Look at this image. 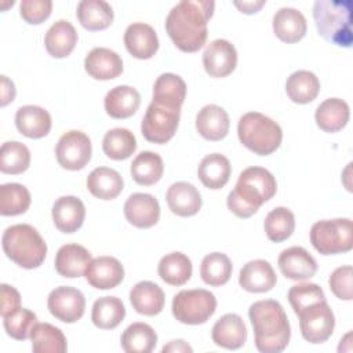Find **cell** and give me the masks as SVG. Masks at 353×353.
Wrapping results in <instances>:
<instances>
[{
    "label": "cell",
    "mask_w": 353,
    "mask_h": 353,
    "mask_svg": "<svg viewBox=\"0 0 353 353\" xmlns=\"http://www.w3.org/2000/svg\"><path fill=\"white\" fill-rule=\"evenodd\" d=\"M266 0H254V1H233V4L244 14H255L262 6H265Z\"/></svg>",
    "instance_id": "f5cc1de1"
},
{
    "label": "cell",
    "mask_w": 353,
    "mask_h": 353,
    "mask_svg": "<svg viewBox=\"0 0 353 353\" xmlns=\"http://www.w3.org/2000/svg\"><path fill=\"white\" fill-rule=\"evenodd\" d=\"M299 328L305 341L310 343H323L334 332L335 316L327 301L316 302L298 314Z\"/></svg>",
    "instance_id": "30bf717a"
},
{
    "label": "cell",
    "mask_w": 353,
    "mask_h": 353,
    "mask_svg": "<svg viewBox=\"0 0 353 353\" xmlns=\"http://www.w3.org/2000/svg\"><path fill=\"white\" fill-rule=\"evenodd\" d=\"M76 15L80 25L91 32L106 29L114 18L113 8L103 0H81L77 4Z\"/></svg>",
    "instance_id": "1f68e13d"
},
{
    "label": "cell",
    "mask_w": 353,
    "mask_h": 353,
    "mask_svg": "<svg viewBox=\"0 0 353 353\" xmlns=\"http://www.w3.org/2000/svg\"><path fill=\"white\" fill-rule=\"evenodd\" d=\"M77 32L74 26L66 21L59 19L50 26L44 37L47 52L54 58L68 57L76 47Z\"/></svg>",
    "instance_id": "f546056e"
},
{
    "label": "cell",
    "mask_w": 353,
    "mask_h": 353,
    "mask_svg": "<svg viewBox=\"0 0 353 353\" xmlns=\"http://www.w3.org/2000/svg\"><path fill=\"white\" fill-rule=\"evenodd\" d=\"M141 105V94L131 85H116L108 91L103 106L113 119L131 117Z\"/></svg>",
    "instance_id": "4316f807"
},
{
    "label": "cell",
    "mask_w": 353,
    "mask_h": 353,
    "mask_svg": "<svg viewBox=\"0 0 353 353\" xmlns=\"http://www.w3.org/2000/svg\"><path fill=\"white\" fill-rule=\"evenodd\" d=\"M179 117V108H170L152 101L142 119L141 132L152 143H165L175 135Z\"/></svg>",
    "instance_id": "9c48e42d"
},
{
    "label": "cell",
    "mask_w": 353,
    "mask_h": 353,
    "mask_svg": "<svg viewBox=\"0 0 353 353\" xmlns=\"http://www.w3.org/2000/svg\"><path fill=\"white\" fill-rule=\"evenodd\" d=\"M306 29L305 15L294 7H281L273 15V32L284 43L299 41L306 34Z\"/></svg>",
    "instance_id": "d4e9b609"
},
{
    "label": "cell",
    "mask_w": 353,
    "mask_h": 353,
    "mask_svg": "<svg viewBox=\"0 0 353 353\" xmlns=\"http://www.w3.org/2000/svg\"><path fill=\"white\" fill-rule=\"evenodd\" d=\"M161 352H163V353H165V352H172V353H175V352H176V353L189 352V353H192L193 349H192V346H190L188 342H185L183 339H174V341L168 342L167 345H164L163 349H161Z\"/></svg>",
    "instance_id": "db71d44e"
},
{
    "label": "cell",
    "mask_w": 353,
    "mask_h": 353,
    "mask_svg": "<svg viewBox=\"0 0 353 353\" xmlns=\"http://www.w3.org/2000/svg\"><path fill=\"white\" fill-rule=\"evenodd\" d=\"M124 216L135 228H152L160 219V204L149 193H132L124 203Z\"/></svg>",
    "instance_id": "5bb4252c"
},
{
    "label": "cell",
    "mask_w": 353,
    "mask_h": 353,
    "mask_svg": "<svg viewBox=\"0 0 353 353\" xmlns=\"http://www.w3.org/2000/svg\"><path fill=\"white\" fill-rule=\"evenodd\" d=\"M216 298L204 288L182 290L172 298V316L182 324L199 325L215 313Z\"/></svg>",
    "instance_id": "ba28073f"
},
{
    "label": "cell",
    "mask_w": 353,
    "mask_h": 353,
    "mask_svg": "<svg viewBox=\"0 0 353 353\" xmlns=\"http://www.w3.org/2000/svg\"><path fill=\"white\" fill-rule=\"evenodd\" d=\"M165 200L168 208L178 216L196 215L200 211L203 203L197 188L185 181L172 183L165 193Z\"/></svg>",
    "instance_id": "7402d4cb"
},
{
    "label": "cell",
    "mask_w": 353,
    "mask_h": 353,
    "mask_svg": "<svg viewBox=\"0 0 353 353\" xmlns=\"http://www.w3.org/2000/svg\"><path fill=\"white\" fill-rule=\"evenodd\" d=\"M30 165V152L26 145L18 141H7L0 148V171L18 175Z\"/></svg>",
    "instance_id": "ee69618b"
},
{
    "label": "cell",
    "mask_w": 353,
    "mask_h": 353,
    "mask_svg": "<svg viewBox=\"0 0 353 353\" xmlns=\"http://www.w3.org/2000/svg\"><path fill=\"white\" fill-rule=\"evenodd\" d=\"M193 266L188 255L182 252H170L164 255L157 266V273L163 281L170 285H183L192 276Z\"/></svg>",
    "instance_id": "74e56055"
},
{
    "label": "cell",
    "mask_w": 353,
    "mask_h": 353,
    "mask_svg": "<svg viewBox=\"0 0 353 353\" xmlns=\"http://www.w3.org/2000/svg\"><path fill=\"white\" fill-rule=\"evenodd\" d=\"M85 72L97 80H112L121 74V57L106 47H94L84 59Z\"/></svg>",
    "instance_id": "d6986e66"
},
{
    "label": "cell",
    "mask_w": 353,
    "mask_h": 353,
    "mask_svg": "<svg viewBox=\"0 0 353 353\" xmlns=\"http://www.w3.org/2000/svg\"><path fill=\"white\" fill-rule=\"evenodd\" d=\"M92 146L87 134L79 130L65 132L55 146V156L58 164L70 171L84 168L91 160Z\"/></svg>",
    "instance_id": "8fae6325"
},
{
    "label": "cell",
    "mask_w": 353,
    "mask_h": 353,
    "mask_svg": "<svg viewBox=\"0 0 353 353\" xmlns=\"http://www.w3.org/2000/svg\"><path fill=\"white\" fill-rule=\"evenodd\" d=\"M285 92L295 103H309L314 101L320 92V80L310 70H296L288 76Z\"/></svg>",
    "instance_id": "e575fe53"
},
{
    "label": "cell",
    "mask_w": 353,
    "mask_h": 353,
    "mask_svg": "<svg viewBox=\"0 0 353 353\" xmlns=\"http://www.w3.org/2000/svg\"><path fill=\"white\" fill-rule=\"evenodd\" d=\"M328 285L332 294L343 301L353 299V269L350 265L336 268L328 279Z\"/></svg>",
    "instance_id": "c3c4849f"
},
{
    "label": "cell",
    "mask_w": 353,
    "mask_h": 353,
    "mask_svg": "<svg viewBox=\"0 0 353 353\" xmlns=\"http://www.w3.org/2000/svg\"><path fill=\"white\" fill-rule=\"evenodd\" d=\"M130 172L132 179L142 186H150L157 183L164 172V164L160 154L143 150L132 160Z\"/></svg>",
    "instance_id": "d590c367"
},
{
    "label": "cell",
    "mask_w": 353,
    "mask_h": 353,
    "mask_svg": "<svg viewBox=\"0 0 353 353\" xmlns=\"http://www.w3.org/2000/svg\"><path fill=\"white\" fill-rule=\"evenodd\" d=\"M277 192L273 174L263 167H247L239 175L234 189L228 194V208L239 218H250Z\"/></svg>",
    "instance_id": "3957f363"
},
{
    "label": "cell",
    "mask_w": 353,
    "mask_h": 353,
    "mask_svg": "<svg viewBox=\"0 0 353 353\" xmlns=\"http://www.w3.org/2000/svg\"><path fill=\"white\" fill-rule=\"evenodd\" d=\"M277 265L280 272L290 280H307L317 272V262L313 255L299 245L283 250Z\"/></svg>",
    "instance_id": "9a60e30c"
},
{
    "label": "cell",
    "mask_w": 353,
    "mask_h": 353,
    "mask_svg": "<svg viewBox=\"0 0 353 353\" xmlns=\"http://www.w3.org/2000/svg\"><path fill=\"white\" fill-rule=\"evenodd\" d=\"M50 113L37 105H25L18 108L15 113V125L18 131L32 139L46 137L51 130Z\"/></svg>",
    "instance_id": "484cf974"
},
{
    "label": "cell",
    "mask_w": 353,
    "mask_h": 353,
    "mask_svg": "<svg viewBox=\"0 0 353 353\" xmlns=\"http://www.w3.org/2000/svg\"><path fill=\"white\" fill-rule=\"evenodd\" d=\"M265 233L273 243H281L287 240L295 229V216L291 210L285 207H276L265 218Z\"/></svg>",
    "instance_id": "f6af8a7d"
},
{
    "label": "cell",
    "mask_w": 353,
    "mask_h": 353,
    "mask_svg": "<svg viewBox=\"0 0 353 353\" xmlns=\"http://www.w3.org/2000/svg\"><path fill=\"white\" fill-rule=\"evenodd\" d=\"M186 98V83L175 73H161L153 84V102L170 108L182 106Z\"/></svg>",
    "instance_id": "836d02e7"
},
{
    "label": "cell",
    "mask_w": 353,
    "mask_h": 353,
    "mask_svg": "<svg viewBox=\"0 0 353 353\" xmlns=\"http://www.w3.org/2000/svg\"><path fill=\"white\" fill-rule=\"evenodd\" d=\"M36 323L37 316L32 310L22 306L3 317V325L7 335L17 341L28 339Z\"/></svg>",
    "instance_id": "bcb514c9"
},
{
    "label": "cell",
    "mask_w": 353,
    "mask_h": 353,
    "mask_svg": "<svg viewBox=\"0 0 353 353\" xmlns=\"http://www.w3.org/2000/svg\"><path fill=\"white\" fill-rule=\"evenodd\" d=\"M0 296H1V309H0L1 317L21 307V295L12 285L3 283L0 285Z\"/></svg>",
    "instance_id": "f907efd6"
},
{
    "label": "cell",
    "mask_w": 353,
    "mask_h": 353,
    "mask_svg": "<svg viewBox=\"0 0 353 353\" xmlns=\"http://www.w3.org/2000/svg\"><path fill=\"white\" fill-rule=\"evenodd\" d=\"M232 262L223 252L207 254L200 266V276L203 281L211 287H219L229 281L232 276Z\"/></svg>",
    "instance_id": "7bdbcfd3"
},
{
    "label": "cell",
    "mask_w": 353,
    "mask_h": 353,
    "mask_svg": "<svg viewBox=\"0 0 353 353\" xmlns=\"http://www.w3.org/2000/svg\"><path fill=\"white\" fill-rule=\"evenodd\" d=\"M228 112L214 103L203 106L196 116V130L207 141H221L229 132Z\"/></svg>",
    "instance_id": "cb8c5ba5"
},
{
    "label": "cell",
    "mask_w": 353,
    "mask_h": 353,
    "mask_svg": "<svg viewBox=\"0 0 353 353\" xmlns=\"http://www.w3.org/2000/svg\"><path fill=\"white\" fill-rule=\"evenodd\" d=\"M277 283V276L272 265L265 259L247 262L239 274V284L243 290L254 294L268 292Z\"/></svg>",
    "instance_id": "ffe728a7"
},
{
    "label": "cell",
    "mask_w": 353,
    "mask_h": 353,
    "mask_svg": "<svg viewBox=\"0 0 353 353\" xmlns=\"http://www.w3.org/2000/svg\"><path fill=\"white\" fill-rule=\"evenodd\" d=\"M211 338L216 346L236 350L243 347L247 341V327L239 314L226 313L212 325Z\"/></svg>",
    "instance_id": "e0dca14e"
},
{
    "label": "cell",
    "mask_w": 353,
    "mask_h": 353,
    "mask_svg": "<svg viewBox=\"0 0 353 353\" xmlns=\"http://www.w3.org/2000/svg\"><path fill=\"white\" fill-rule=\"evenodd\" d=\"M17 94L15 85L12 80H10L7 76H0V106H6L10 102L14 101Z\"/></svg>",
    "instance_id": "816d5d0a"
},
{
    "label": "cell",
    "mask_w": 353,
    "mask_h": 353,
    "mask_svg": "<svg viewBox=\"0 0 353 353\" xmlns=\"http://www.w3.org/2000/svg\"><path fill=\"white\" fill-rule=\"evenodd\" d=\"M248 317L254 328L255 347L261 353L283 352L291 338L288 317L274 299L254 302L248 309Z\"/></svg>",
    "instance_id": "7a4b0ae2"
},
{
    "label": "cell",
    "mask_w": 353,
    "mask_h": 353,
    "mask_svg": "<svg viewBox=\"0 0 353 353\" xmlns=\"http://www.w3.org/2000/svg\"><path fill=\"white\" fill-rule=\"evenodd\" d=\"M232 174V165L228 157L221 153H210L204 156L197 167V175L201 183L212 190L223 188Z\"/></svg>",
    "instance_id": "f1b7e54d"
},
{
    "label": "cell",
    "mask_w": 353,
    "mask_h": 353,
    "mask_svg": "<svg viewBox=\"0 0 353 353\" xmlns=\"http://www.w3.org/2000/svg\"><path fill=\"white\" fill-rule=\"evenodd\" d=\"M203 65L211 77L229 76L237 65L236 47L225 39L212 40L203 52Z\"/></svg>",
    "instance_id": "4fadbf2b"
},
{
    "label": "cell",
    "mask_w": 353,
    "mask_h": 353,
    "mask_svg": "<svg viewBox=\"0 0 353 353\" xmlns=\"http://www.w3.org/2000/svg\"><path fill=\"white\" fill-rule=\"evenodd\" d=\"M30 201V192L26 186L17 182H8L0 186V214L3 216H14L26 212Z\"/></svg>",
    "instance_id": "60d3db41"
},
{
    "label": "cell",
    "mask_w": 353,
    "mask_h": 353,
    "mask_svg": "<svg viewBox=\"0 0 353 353\" xmlns=\"http://www.w3.org/2000/svg\"><path fill=\"white\" fill-rule=\"evenodd\" d=\"M1 245L7 258L23 269L39 268L47 255L44 239L29 223L8 226L3 233Z\"/></svg>",
    "instance_id": "5b68a950"
},
{
    "label": "cell",
    "mask_w": 353,
    "mask_h": 353,
    "mask_svg": "<svg viewBox=\"0 0 353 353\" xmlns=\"http://www.w3.org/2000/svg\"><path fill=\"white\" fill-rule=\"evenodd\" d=\"M47 307L55 319L72 324L83 317L85 310V298L80 290L69 285H61L48 294Z\"/></svg>",
    "instance_id": "7c38bea8"
},
{
    "label": "cell",
    "mask_w": 353,
    "mask_h": 353,
    "mask_svg": "<svg viewBox=\"0 0 353 353\" xmlns=\"http://www.w3.org/2000/svg\"><path fill=\"white\" fill-rule=\"evenodd\" d=\"M124 46L134 58L149 59L159 50V37L150 25L134 22L124 32Z\"/></svg>",
    "instance_id": "ac0fdd59"
},
{
    "label": "cell",
    "mask_w": 353,
    "mask_h": 353,
    "mask_svg": "<svg viewBox=\"0 0 353 353\" xmlns=\"http://www.w3.org/2000/svg\"><path fill=\"white\" fill-rule=\"evenodd\" d=\"M125 317V307L117 296L98 298L91 310V320L95 327L101 330L116 328Z\"/></svg>",
    "instance_id": "f35d334b"
},
{
    "label": "cell",
    "mask_w": 353,
    "mask_h": 353,
    "mask_svg": "<svg viewBox=\"0 0 353 353\" xmlns=\"http://www.w3.org/2000/svg\"><path fill=\"white\" fill-rule=\"evenodd\" d=\"M349 116V105L341 98H328L323 101L314 112L316 124L325 132H336L342 130L347 124Z\"/></svg>",
    "instance_id": "d6a6232c"
},
{
    "label": "cell",
    "mask_w": 353,
    "mask_h": 353,
    "mask_svg": "<svg viewBox=\"0 0 353 353\" xmlns=\"http://www.w3.org/2000/svg\"><path fill=\"white\" fill-rule=\"evenodd\" d=\"M313 19L319 34L324 40L338 47H352V0H317L313 6Z\"/></svg>",
    "instance_id": "277c9868"
},
{
    "label": "cell",
    "mask_w": 353,
    "mask_h": 353,
    "mask_svg": "<svg viewBox=\"0 0 353 353\" xmlns=\"http://www.w3.org/2000/svg\"><path fill=\"white\" fill-rule=\"evenodd\" d=\"M91 259V252L85 247L70 243L59 247L55 254L54 265L59 276L74 279L85 273V269Z\"/></svg>",
    "instance_id": "603a6c76"
},
{
    "label": "cell",
    "mask_w": 353,
    "mask_h": 353,
    "mask_svg": "<svg viewBox=\"0 0 353 353\" xmlns=\"http://www.w3.org/2000/svg\"><path fill=\"white\" fill-rule=\"evenodd\" d=\"M214 8L212 0H182L170 10L165 30L181 51L196 52L205 44Z\"/></svg>",
    "instance_id": "6da1fadb"
},
{
    "label": "cell",
    "mask_w": 353,
    "mask_h": 353,
    "mask_svg": "<svg viewBox=\"0 0 353 353\" xmlns=\"http://www.w3.org/2000/svg\"><path fill=\"white\" fill-rule=\"evenodd\" d=\"M29 338L36 353H65L68 349L63 332L50 323H36Z\"/></svg>",
    "instance_id": "8d00e7d4"
},
{
    "label": "cell",
    "mask_w": 353,
    "mask_h": 353,
    "mask_svg": "<svg viewBox=\"0 0 353 353\" xmlns=\"http://www.w3.org/2000/svg\"><path fill=\"white\" fill-rule=\"evenodd\" d=\"M130 302L137 313L143 316L159 314L165 302L164 291L153 281H139L130 291Z\"/></svg>",
    "instance_id": "83f0119b"
},
{
    "label": "cell",
    "mask_w": 353,
    "mask_h": 353,
    "mask_svg": "<svg viewBox=\"0 0 353 353\" xmlns=\"http://www.w3.org/2000/svg\"><path fill=\"white\" fill-rule=\"evenodd\" d=\"M55 228L62 233L79 230L85 218V207L76 196H62L55 200L51 210Z\"/></svg>",
    "instance_id": "44dd1931"
},
{
    "label": "cell",
    "mask_w": 353,
    "mask_h": 353,
    "mask_svg": "<svg viewBox=\"0 0 353 353\" xmlns=\"http://www.w3.org/2000/svg\"><path fill=\"white\" fill-rule=\"evenodd\" d=\"M103 153L112 160H125L137 149L135 135L121 127L109 130L102 139Z\"/></svg>",
    "instance_id": "b9f144b4"
},
{
    "label": "cell",
    "mask_w": 353,
    "mask_h": 353,
    "mask_svg": "<svg viewBox=\"0 0 353 353\" xmlns=\"http://www.w3.org/2000/svg\"><path fill=\"white\" fill-rule=\"evenodd\" d=\"M310 243L321 255L347 252L353 247V223L349 218L323 219L313 223Z\"/></svg>",
    "instance_id": "52a82bcc"
},
{
    "label": "cell",
    "mask_w": 353,
    "mask_h": 353,
    "mask_svg": "<svg viewBox=\"0 0 353 353\" xmlns=\"http://www.w3.org/2000/svg\"><path fill=\"white\" fill-rule=\"evenodd\" d=\"M287 298L295 314L316 302L327 301L324 291L316 283H301L292 285L287 294Z\"/></svg>",
    "instance_id": "7dc6e473"
},
{
    "label": "cell",
    "mask_w": 353,
    "mask_h": 353,
    "mask_svg": "<svg viewBox=\"0 0 353 353\" xmlns=\"http://www.w3.org/2000/svg\"><path fill=\"white\" fill-rule=\"evenodd\" d=\"M124 188V181L119 171L109 167H97L87 176V189L101 200L116 199Z\"/></svg>",
    "instance_id": "4dcf8cb0"
},
{
    "label": "cell",
    "mask_w": 353,
    "mask_h": 353,
    "mask_svg": "<svg viewBox=\"0 0 353 353\" xmlns=\"http://www.w3.org/2000/svg\"><path fill=\"white\" fill-rule=\"evenodd\" d=\"M120 342L127 353H150L157 345V334L149 324L137 321L124 330Z\"/></svg>",
    "instance_id": "ab89813d"
},
{
    "label": "cell",
    "mask_w": 353,
    "mask_h": 353,
    "mask_svg": "<svg viewBox=\"0 0 353 353\" xmlns=\"http://www.w3.org/2000/svg\"><path fill=\"white\" fill-rule=\"evenodd\" d=\"M240 142L259 156H269L276 152L283 141V130L273 119L259 113H244L237 124Z\"/></svg>",
    "instance_id": "8992f818"
},
{
    "label": "cell",
    "mask_w": 353,
    "mask_h": 353,
    "mask_svg": "<svg viewBox=\"0 0 353 353\" xmlns=\"http://www.w3.org/2000/svg\"><path fill=\"white\" fill-rule=\"evenodd\" d=\"M51 0H22L19 4L21 17L30 25H39L44 22L51 15Z\"/></svg>",
    "instance_id": "681fc988"
},
{
    "label": "cell",
    "mask_w": 353,
    "mask_h": 353,
    "mask_svg": "<svg viewBox=\"0 0 353 353\" xmlns=\"http://www.w3.org/2000/svg\"><path fill=\"white\" fill-rule=\"evenodd\" d=\"M84 274L91 287L110 290L123 281L124 268L117 258L103 255L91 259Z\"/></svg>",
    "instance_id": "2e32d148"
}]
</instances>
